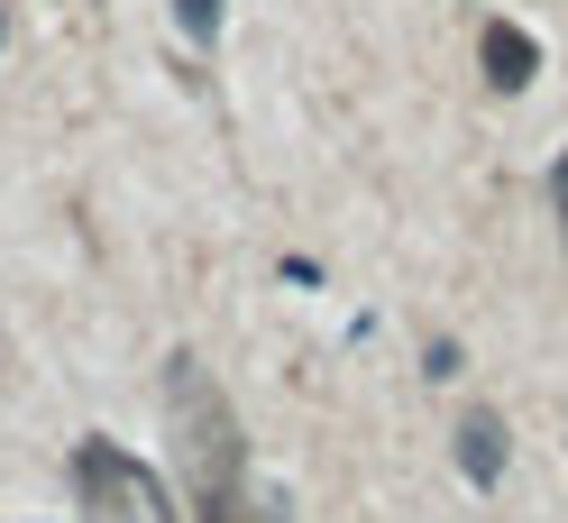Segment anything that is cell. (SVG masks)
<instances>
[{
  "label": "cell",
  "instance_id": "6da1fadb",
  "mask_svg": "<svg viewBox=\"0 0 568 523\" xmlns=\"http://www.w3.org/2000/svg\"><path fill=\"white\" fill-rule=\"evenodd\" d=\"M165 413H174V460L193 477L202 523H247V486H239V413L211 386L202 359H165Z\"/></svg>",
  "mask_w": 568,
  "mask_h": 523
},
{
  "label": "cell",
  "instance_id": "7a4b0ae2",
  "mask_svg": "<svg viewBox=\"0 0 568 523\" xmlns=\"http://www.w3.org/2000/svg\"><path fill=\"white\" fill-rule=\"evenodd\" d=\"M74 505H83V523H174L165 477L148 460H129L120 441H101V432L74 450Z\"/></svg>",
  "mask_w": 568,
  "mask_h": 523
},
{
  "label": "cell",
  "instance_id": "3957f363",
  "mask_svg": "<svg viewBox=\"0 0 568 523\" xmlns=\"http://www.w3.org/2000/svg\"><path fill=\"white\" fill-rule=\"evenodd\" d=\"M477 64H486V83H495V92H523L531 74H541V47H531V28L486 19V28H477Z\"/></svg>",
  "mask_w": 568,
  "mask_h": 523
},
{
  "label": "cell",
  "instance_id": "277c9868",
  "mask_svg": "<svg viewBox=\"0 0 568 523\" xmlns=\"http://www.w3.org/2000/svg\"><path fill=\"white\" fill-rule=\"evenodd\" d=\"M505 413H468V423H458V477H468V486H495V477H505Z\"/></svg>",
  "mask_w": 568,
  "mask_h": 523
},
{
  "label": "cell",
  "instance_id": "5b68a950",
  "mask_svg": "<svg viewBox=\"0 0 568 523\" xmlns=\"http://www.w3.org/2000/svg\"><path fill=\"white\" fill-rule=\"evenodd\" d=\"M221 19H230V0H174V28H184L193 47H211V38H221Z\"/></svg>",
  "mask_w": 568,
  "mask_h": 523
},
{
  "label": "cell",
  "instance_id": "8992f818",
  "mask_svg": "<svg viewBox=\"0 0 568 523\" xmlns=\"http://www.w3.org/2000/svg\"><path fill=\"white\" fill-rule=\"evenodd\" d=\"M550 212H559V239H568V157L550 165Z\"/></svg>",
  "mask_w": 568,
  "mask_h": 523
}]
</instances>
